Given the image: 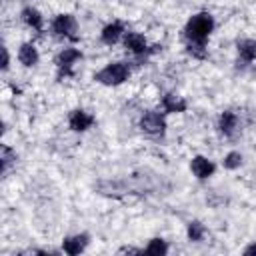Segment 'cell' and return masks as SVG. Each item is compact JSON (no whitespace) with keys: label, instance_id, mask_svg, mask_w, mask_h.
Segmentation results:
<instances>
[{"label":"cell","instance_id":"cell-1","mask_svg":"<svg viewBox=\"0 0 256 256\" xmlns=\"http://www.w3.org/2000/svg\"><path fill=\"white\" fill-rule=\"evenodd\" d=\"M214 28H216V20H214V16L210 12H206V10L196 12L184 24V30H182L184 32V40H186V44H202V46H206L208 38L214 32Z\"/></svg>","mask_w":256,"mask_h":256},{"label":"cell","instance_id":"cell-2","mask_svg":"<svg viewBox=\"0 0 256 256\" xmlns=\"http://www.w3.org/2000/svg\"><path fill=\"white\" fill-rule=\"evenodd\" d=\"M130 76H132V64L126 62V60H114V62L104 64L94 74V80L102 86L116 88V86H122L124 82H128Z\"/></svg>","mask_w":256,"mask_h":256},{"label":"cell","instance_id":"cell-3","mask_svg":"<svg viewBox=\"0 0 256 256\" xmlns=\"http://www.w3.org/2000/svg\"><path fill=\"white\" fill-rule=\"evenodd\" d=\"M138 128L142 134H146L150 138H162L168 128L166 112L164 110H144L138 118Z\"/></svg>","mask_w":256,"mask_h":256},{"label":"cell","instance_id":"cell-4","mask_svg":"<svg viewBox=\"0 0 256 256\" xmlns=\"http://www.w3.org/2000/svg\"><path fill=\"white\" fill-rule=\"evenodd\" d=\"M48 28H50V34L56 38H62V40H76L78 38V20L70 12L56 14L50 20Z\"/></svg>","mask_w":256,"mask_h":256},{"label":"cell","instance_id":"cell-5","mask_svg":"<svg viewBox=\"0 0 256 256\" xmlns=\"http://www.w3.org/2000/svg\"><path fill=\"white\" fill-rule=\"evenodd\" d=\"M82 60V50L76 46H66L54 56V66L58 70V78H66L74 74V66Z\"/></svg>","mask_w":256,"mask_h":256},{"label":"cell","instance_id":"cell-6","mask_svg":"<svg viewBox=\"0 0 256 256\" xmlns=\"http://www.w3.org/2000/svg\"><path fill=\"white\" fill-rule=\"evenodd\" d=\"M122 46H124V50H126L132 58H136V60L146 58L148 54H152V46H150L148 38H146L142 32H136V30H128V32L124 34Z\"/></svg>","mask_w":256,"mask_h":256},{"label":"cell","instance_id":"cell-7","mask_svg":"<svg viewBox=\"0 0 256 256\" xmlns=\"http://www.w3.org/2000/svg\"><path fill=\"white\" fill-rule=\"evenodd\" d=\"M240 126H242L240 116L234 110H224L216 118V130L222 138H234L240 132Z\"/></svg>","mask_w":256,"mask_h":256},{"label":"cell","instance_id":"cell-8","mask_svg":"<svg viewBox=\"0 0 256 256\" xmlns=\"http://www.w3.org/2000/svg\"><path fill=\"white\" fill-rule=\"evenodd\" d=\"M66 120H68V128H70L72 132H76V134L88 132V130L94 126V122H96L94 114L88 112V110H84V108H74V110H70Z\"/></svg>","mask_w":256,"mask_h":256},{"label":"cell","instance_id":"cell-9","mask_svg":"<svg viewBox=\"0 0 256 256\" xmlns=\"http://www.w3.org/2000/svg\"><path fill=\"white\" fill-rule=\"evenodd\" d=\"M190 172L196 180H208L216 172V162L204 154H196L190 158Z\"/></svg>","mask_w":256,"mask_h":256},{"label":"cell","instance_id":"cell-10","mask_svg":"<svg viewBox=\"0 0 256 256\" xmlns=\"http://www.w3.org/2000/svg\"><path fill=\"white\" fill-rule=\"evenodd\" d=\"M126 32L128 30H126V26H124L122 20H110L100 30V42L106 44V46H114V44L122 42V38H124Z\"/></svg>","mask_w":256,"mask_h":256},{"label":"cell","instance_id":"cell-11","mask_svg":"<svg viewBox=\"0 0 256 256\" xmlns=\"http://www.w3.org/2000/svg\"><path fill=\"white\" fill-rule=\"evenodd\" d=\"M20 20H22V24L24 26H28L30 30H34V32H44V26H46V18H44V14L36 8V6H32V4H28V6H24L22 10H20Z\"/></svg>","mask_w":256,"mask_h":256},{"label":"cell","instance_id":"cell-12","mask_svg":"<svg viewBox=\"0 0 256 256\" xmlns=\"http://www.w3.org/2000/svg\"><path fill=\"white\" fill-rule=\"evenodd\" d=\"M88 244H90V236L86 232H76L62 240V252L68 256H78L80 252L86 250Z\"/></svg>","mask_w":256,"mask_h":256},{"label":"cell","instance_id":"cell-13","mask_svg":"<svg viewBox=\"0 0 256 256\" xmlns=\"http://www.w3.org/2000/svg\"><path fill=\"white\" fill-rule=\"evenodd\" d=\"M16 58H18V62H20L24 68H34V66H38V62H40V52H38V48H36L34 42H22V44L18 46Z\"/></svg>","mask_w":256,"mask_h":256},{"label":"cell","instance_id":"cell-14","mask_svg":"<svg viewBox=\"0 0 256 256\" xmlns=\"http://www.w3.org/2000/svg\"><path fill=\"white\" fill-rule=\"evenodd\" d=\"M160 110H164L166 114H182L188 110V102L176 92H166L160 98Z\"/></svg>","mask_w":256,"mask_h":256},{"label":"cell","instance_id":"cell-15","mask_svg":"<svg viewBox=\"0 0 256 256\" xmlns=\"http://www.w3.org/2000/svg\"><path fill=\"white\" fill-rule=\"evenodd\" d=\"M236 54H238V62H242L244 66L254 64L256 62V40L254 38H242L236 42Z\"/></svg>","mask_w":256,"mask_h":256},{"label":"cell","instance_id":"cell-16","mask_svg":"<svg viewBox=\"0 0 256 256\" xmlns=\"http://www.w3.org/2000/svg\"><path fill=\"white\" fill-rule=\"evenodd\" d=\"M186 236L190 242H202L206 238V226L200 220H190L186 224Z\"/></svg>","mask_w":256,"mask_h":256},{"label":"cell","instance_id":"cell-17","mask_svg":"<svg viewBox=\"0 0 256 256\" xmlns=\"http://www.w3.org/2000/svg\"><path fill=\"white\" fill-rule=\"evenodd\" d=\"M168 242L164 240V238H160V236H156V238H150L148 240V244L142 248V252H146V254H154V256H162V254H168Z\"/></svg>","mask_w":256,"mask_h":256},{"label":"cell","instance_id":"cell-18","mask_svg":"<svg viewBox=\"0 0 256 256\" xmlns=\"http://www.w3.org/2000/svg\"><path fill=\"white\" fill-rule=\"evenodd\" d=\"M242 162H244V156L238 150H228L222 156V168L224 170H238L242 166Z\"/></svg>","mask_w":256,"mask_h":256},{"label":"cell","instance_id":"cell-19","mask_svg":"<svg viewBox=\"0 0 256 256\" xmlns=\"http://www.w3.org/2000/svg\"><path fill=\"white\" fill-rule=\"evenodd\" d=\"M12 162H16V152L10 148V146H2V170L4 172H8V168H10V164Z\"/></svg>","mask_w":256,"mask_h":256},{"label":"cell","instance_id":"cell-20","mask_svg":"<svg viewBox=\"0 0 256 256\" xmlns=\"http://www.w3.org/2000/svg\"><path fill=\"white\" fill-rule=\"evenodd\" d=\"M8 68H10V54H8V48L4 46L2 48V70L8 72Z\"/></svg>","mask_w":256,"mask_h":256},{"label":"cell","instance_id":"cell-21","mask_svg":"<svg viewBox=\"0 0 256 256\" xmlns=\"http://www.w3.org/2000/svg\"><path fill=\"white\" fill-rule=\"evenodd\" d=\"M244 254H246V256H254V254H256V240L250 242V244L244 248Z\"/></svg>","mask_w":256,"mask_h":256}]
</instances>
